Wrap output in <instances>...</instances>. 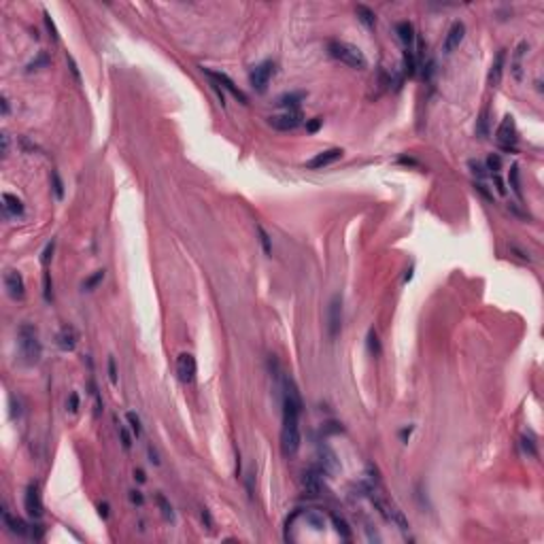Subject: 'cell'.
<instances>
[{
  "label": "cell",
  "instance_id": "cell-31",
  "mask_svg": "<svg viewBox=\"0 0 544 544\" xmlns=\"http://www.w3.org/2000/svg\"><path fill=\"white\" fill-rule=\"evenodd\" d=\"M508 183H510V187H512L514 194H517V198H523V194H521V183H519V166H517V164H514V166L510 168V174H508Z\"/></svg>",
  "mask_w": 544,
  "mask_h": 544
},
{
  "label": "cell",
  "instance_id": "cell-11",
  "mask_svg": "<svg viewBox=\"0 0 544 544\" xmlns=\"http://www.w3.org/2000/svg\"><path fill=\"white\" fill-rule=\"evenodd\" d=\"M300 487L306 495L317 498V495L321 493V489H323V483H321V470H315V468L304 470L302 476H300Z\"/></svg>",
  "mask_w": 544,
  "mask_h": 544
},
{
  "label": "cell",
  "instance_id": "cell-26",
  "mask_svg": "<svg viewBox=\"0 0 544 544\" xmlns=\"http://www.w3.org/2000/svg\"><path fill=\"white\" fill-rule=\"evenodd\" d=\"M330 519H332V523H334V527H336L338 534H340L342 540H351V529H349L347 521H344L342 517H338V514H332Z\"/></svg>",
  "mask_w": 544,
  "mask_h": 544
},
{
  "label": "cell",
  "instance_id": "cell-28",
  "mask_svg": "<svg viewBox=\"0 0 544 544\" xmlns=\"http://www.w3.org/2000/svg\"><path fill=\"white\" fill-rule=\"evenodd\" d=\"M521 447L523 451L529 455V457H538V449H536V438L531 434H523L521 436Z\"/></svg>",
  "mask_w": 544,
  "mask_h": 544
},
{
  "label": "cell",
  "instance_id": "cell-3",
  "mask_svg": "<svg viewBox=\"0 0 544 544\" xmlns=\"http://www.w3.org/2000/svg\"><path fill=\"white\" fill-rule=\"evenodd\" d=\"M300 419H283V430H281V451L285 457H294L300 451Z\"/></svg>",
  "mask_w": 544,
  "mask_h": 544
},
{
  "label": "cell",
  "instance_id": "cell-51",
  "mask_svg": "<svg viewBox=\"0 0 544 544\" xmlns=\"http://www.w3.org/2000/svg\"><path fill=\"white\" fill-rule=\"evenodd\" d=\"M493 181H495V187H498V191L502 196L506 194V187H504V183H502V179H500V174H493Z\"/></svg>",
  "mask_w": 544,
  "mask_h": 544
},
{
  "label": "cell",
  "instance_id": "cell-2",
  "mask_svg": "<svg viewBox=\"0 0 544 544\" xmlns=\"http://www.w3.org/2000/svg\"><path fill=\"white\" fill-rule=\"evenodd\" d=\"M327 51H330V56L334 57V60L347 64V66H351V68L361 70V68L368 66L364 51H361L359 47L347 43V40H330V43H327Z\"/></svg>",
  "mask_w": 544,
  "mask_h": 544
},
{
  "label": "cell",
  "instance_id": "cell-47",
  "mask_svg": "<svg viewBox=\"0 0 544 544\" xmlns=\"http://www.w3.org/2000/svg\"><path fill=\"white\" fill-rule=\"evenodd\" d=\"M45 23H47V28H49V32H51V37H54V38L57 40V30H56V26H54V21H51V17H49V13H45Z\"/></svg>",
  "mask_w": 544,
  "mask_h": 544
},
{
  "label": "cell",
  "instance_id": "cell-18",
  "mask_svg": "<svg viewBox=\"0 0 544 544\" xmlns=\"http://www.w3.org/2000/svg\"><path fill=\"white\" fill-rule=\"evenodd\" d=\"M2 523H4V527H7L11 534H15V536H30V529H28V525L23 523L21 519L11 517V512H9L7 506H2Z\"/></svg>",
  "mask_w": 544,
  "mask_h": 544
},
{
  "label": "cell",
  "instance_id": "cell-33",
  "mask_svg": "<svg viewBox=\"0 0 544 544\" xmlns=\"http://www.w3.org/2000/svg\"><path fill=\"white\" fill-rule=\"evenodd\" d=\"M117 431H119V438H121V447H124L126 451H130V449H132V436L134 434H130V430H128L124 423L117 425Z\"/></svg>",
  "mask_w": 544,
  "mask_h": 544
},
{
  "label": "cell",
  "instance_id": "cell-14",
  "mask_svg": "<svg viewBox=\"0 0 544 544\" xmlns=\"http://www.w3.org/2000/svg\"><path fill=\"white\" fill-rule=\"evenodd\" d=\"M342 153H344V151H342L340 147L327 149V151H323V153H317V155L313 157V160H308V162H306V168H311V170H321V168H325V166H330V164L338 162V160L342 157Z\"/></svg>",
  "mask_w": 544,
  "mask_h": 544
},
{
  "label": "cell",
  "instance_id": "cell-32",
  "mask_svg": "<svg viewBox=\"0 0 544 544\" xmlns=\"http://www.w3.org/2000/svg\"><path fill=\"white\" fill-rule=\"evenodd\" d=\"M368 351H370L374 357L381 355V340H378V334L374 330L368 332Z\"/></svg>",
  "mask_w": 544,
  "mask_h": 544
},
{
  "label": "cell",
  "instance_id": "cell-43",
  "mask_svg": "<svg viewBox=\"0 0 544 544\" xmlns=\"http://www.w3.org/2000/svg\"><path fill=\"white\" fill-rule=\"evenodd\" d=\"M51 179H54V189H56V198H57V200H62V198H64V185H62L60 177H57V172H54V174H51Z\"/></svg>",
  "mask_w": 544,
  "mask_h": 544
},
{
  "label": "cell",
  "instance_id": "cell-29",
  "mask_svg": "<svg viewBox=\"0 0 544 544\" xmlns=\"http://www.w3.org/2000/svg\"><path fill=\"white\" fill-rule=\"evenodd\" d=\"M155 500H157V506H160V510H162V514H164V519H166V521H174V512H172V506L168 504V500L164 498L162 493H157V495H155Z\"/></svg>",
  "mask_w": 544,
  "mask_h": 544
},
{
  "label": "cell",
  "instance_id": "cell-50",
  "mask_svg": "<svg viewBox=\"0 0 544 544\" xmlns=\"http://www.w3.org/2000/svg\"><path fill=\"white\" fill-rule=\"evenodd\" d=\"M0 138H2V155L7 157L9 155V134L2 132V136H0Z\"/></svg>",
  "mask_w": 544,
  "mask_h": 544
},
{
  "label": "cell",
  "instance_id": "cell-55",
  "mask_svg": "<svg viewBox=\"0 0 544 544\" xmlns=\"http://www.w3.org/2000/svg\"><path fill=\"white\" fill-rule=\"evenodd\" d=\"M100 517H109V504H100Z\"/></svg>",
  "mask_w": 544,
  "mask_h": 544
},
{
  "label": "cell",
  "instance_id": "cell-7",
  "mask_svg": "<svg viewBox=\"0 0 544 544\" xmlns=\"http://www.w3.org/2000/svg\"><path fill=\"white\" fill-rule=\"evenodd\" d=\"M272 75H274V62L266 60V62L257 64V66H255V68H251V73H249L251 87H253L255 92L264 94V92L268 90V83H270Z\"/></svg>",
  "mask_w": 544,
  "mask_h": 544
},
{
  "label": "cell",
  "instance_id": "cell-5",
  "mask_svg": "<svg viewBox=\"0 0 544 544\" xmlns=\"http://www.w3.org/2000/svg\"><path fill=\"white\" fill-rule=\"evenodd\" d=\"M495 140H498V145L504 151L514 153V149H517V126H514V119L510 115H506L504 119H502V124L498 126Z\"/></svg>",
  "mask_w": 544,
  "mask_h": 544
},
{
  "label": "cell",
  "instance_id": "cell-36",
  "mask_svg": "<svg viewBox=\"0 0 544 544\" xmlns=\"http://www.w3.org/2000/svg\"><path fill=\"white\" fill-rule=\"evenodd\" d=\"M487 170H491L493 174H498L500 172V168H502V160H500V155L498 153H491L489 157H487Z\"/></svg>",
  "mask_w": 544,
  "mask_h": 544
},
{
  "label": "cell",
  "instance_id": "cell-49",
  "mask_svg": "<svg viewBox=\"0 0 544 544\" xmlns=\"http://www.w3.org/2000/svg\"><path fill=\"white\" fill-rule=\"evenodd\" d=\"M200 517H202V521L206 523V527H208V529H213V519H210V514H208L206 508H202V510H200Z\"/></svg>",
  "mask_w": 544,
  "mask_h": 544
},
{
  "label": "cell",
  "instance_id": "cell-48",
  "mask_svg": "<svg viewBox=\"0 0 544 544\" xmlns=\"http://www.w3.org/2000/svg\"><path fill=\"white\" fill-rule=\"evenodd\" d=\"M510 253H517V257H521L523 262H529V255L525 253V251H521V249H519L517 244H510Z\"/></svg>",
  "mask_w": 544,
  "mask_h": 544
},
{
  "label": "cell",
  "instance_id": "cell-13",
  "mask_svg": "<svg viewBox=\"0 0 544 544\" xmlns=\"http://www.w3.org/2000/svg\"><path fill=\"white\" fill-rule=\"evenodd\" d=\"M4 287H7V294L13 298V300H21V298L26 296L23 277L17 270H7V272H4Z\"/></svg>",
  "mask_w": 544,
  "mask_h": 544
},
{
  "label": "cell",
  "instance_id": "cell-46",
  "mask_svg": "<svg viewBox=\"0 0 544 544\" xmlns=\"http://www.w3.org/2000/svg\"><path fill=\"white\" fill-rule=\"evenodd\" d=\"M321 124H323V119H321V117H315L311 124H306V130H308V132H317Z\"/></svg>",
  "mask_w": 544,
  "mask_h": 544
},
{
  "label": "cell",
  "instance_id": "cell-20",
  "mask_svg": "<svg viewBox=\"0 0 544 544\" xmlns=\"http://www.w3.org/2000/svg\"><path fill=\"white\" fill-rule=\"evenodd\" d=\"M504 62H506V49H500L493 64H491V68H489V85L491 87H495L502 81V75H504Z\"/></svg>",
  "mask_w": 544,
  "mask_h": 544
},
{
  "label": "cell",
  "instance_id": "cell-12",
  "mask_svg": "<svg viewBox=\"0 0 544 544\" xmlns=\"http://www.w3.org/2000/svg\"><path fill=\"white\" fill-rule=\"evenodd\" d=\"M202 70H204V75H206V77H208L210 81H215L217 85H224L225 90L230 92L234 98H236V100H241L243 104H247V102H249V98L244 96V92H243V90H238V87L234 85V81H232L230 77H227V75H224V73H215V70H208V68H202Z\"/></svg>",
  "mask_w": 544,
  "mask_h": 544
},
{
  "label": "cell",
  "instance_id": "cell-22",
  "mask_svg": "<svg viewBox=\"0 0 544 544\" xmlns=\"http://www.w3.org/2000/svg\"><path fill=\"white\" fill-rule=\"evenodd\" d=\"M304 98H306V94L304 92H291V94H283V96L277 98V107L285 109V111H294L298 109V104H300Z\"/></svg>",
  "mask_w": 544,
  "mask_h": 544
},
{
  "label": "cell",
  "instance_id": "cell-53",
  "mask_svg": "<svg viewBox=\"0 0 544 544\" xmlns=\"http://www.w3.org/2000/svg\"><path fill=\"white\" fill-rule=\"evenodd\" d=\"M134 478H136L138 483H145V481H147V478H145V472H143V470H136V472H134Z\"/></svg>",
  "mask_w": 544,
  "mask_h": 544
},
{
  "label": "cell",
  "instance_id": "cell-16",
  "mask_svg": "<svg viewBox=\"0 0 544 544\" xmlns=\"http://www.w3.org/2000/svg\"><path fill=\"white\" fill-rule=\"evenodd\" d=\"M56 342H57V347H60L62 351H73L75 347H77V342H79V332L75 330L73 325H64L62 330L57 332Z\"/></svg>",
  "mask_w": 544,
  "mask_h": 544
},
{
  "label": "cell",
  "instance_id": "cell-41",
  "mask_svg": "<svg viewBox=\"0 0 544 544\" xmlns=\"http://www.w3.org/2000/svg\"><path fill=\"white\" fill-rule=\"evenodd\" d=\"M49 64V57H47V54H40L37 60L28 64V70H38V66H47Z\"/></svg>",
  "mask_w": 544,
  "mask_h": 544
},
{
  "label": "cell",
  "instance_id": "cell-42",
  "mask_svg": "<svg viewBox=\"0 0 544 544\" xmlns=\"http://www.w3.org/2000/svg\"><path fill=\"white\" fill-rule=\"evenodd\" d=\"M66 62H68V68H70V73H73V77H75V81H77V83H81V75H79V66H77V62H75V57H73V56H66Z\"/></svg>",
  "mask_w": 544,
  "mask_h": 544
},
{
  "label": "cell",
  "instance_id": "cell-15",
  "mask_svg": "<svg viewBox=\"0 0 544 544\" xmlns=\"http://www.w3.org/2000/svg\"><path fill=\"white\" fill-rule=\"evenodd\" d=\"M464 34H466L464 21H455L453 26L449 28L447 38H444V51H447V54H453V51L461 45V40H464Z\"/></svg>",
  "mask_w": 544,
  "mask_h": 544
},
{
  "label": "cell",
  "instance_id": "cell-37",
  "mask_svg": "<svg viewBox=\"0 0 544 544\" xmlns=\"http://www.w3.org/2000/svg\"><path fill=\"white\" fill-rule=\"evenodd\" d=\"M102 279H104V270H98L96 274H92V277H90V279H87L85 283H83V289H87V291H90V289H94V287H96L98 283H100Z\"/></svg>",
  "mask_w": 544,
  "mask_h": 544
},
{
  "label": "cell",
  "instance_id": "cell-9",
  "mask_svg": "<svg viewBox=\"0 0 544 544\" xmlns=\"http://www.w3.org/2000/svg\"><path fill=\"white\" fill-rule=\"evenodd\" d=\"M196 372H198V366H196V359L191 353H181L179 359H177V376L181 383L189 385L196 381Z\"/></svg>",
  "mask_w": 544,
  "mask_h": 544
},
{
  "label": "cell",
  "instance_id": "cell-45",
  "mask_svg": "<svg viewBox=\"0 0 544 544\" xmlns=\"http://www.w3.org/2000/svg\"><path fill=\"white\" fill-rule=\"evenodd\" d=\"M130 502L132 504H136V506H143V502H145V498H143V493H140V491H130Z\"/></svg>",
  "mask_w": 544,
  "mask_h": 544
},
{
  "label": "cell",
  "instance_id": "cell-21",
  "mask_svg": "<svg viewBox=\"0 0 544 544\" xmlns=\"http://www.w3.org/2000/svg\"><path fill=\"white\" fill-rule=\"evenodd\" d=\"M395 32H397V38L402 40L404 49H413V43H414V26L411 21H400L395 26Z\"/></svg>",
  "mask_w": 544,
  "mask_h": 544
},
{
  "label": "cell",
  "instance_id": "cell-19",
  "mask_svg": "<svg viewBox=\"0 0 544 544\" xmlns=\"http://www.w3.org/2000/svg\"><path fill=\"white\" fill-rule=\"evenodd\" d=\"M527 51H529V43H527V40H521L519 47L514 49V57L510 62V70H512V75H514V79H517V81L523 79V57L527 56Z\"/></svg>",
  "mask_w": 544,
  "mask_h": 544
},
{
  "label": "cell",
  "instance_id": "cell-54",
  "mask_svg": "<svg viewBox=\"0 0 544 544\" xmlns=\"http://www.w3.org/2000/svg\"><path fill=\"white\" fill-rule=\"evenodd\" d=\"M2 115L4 117L9 115V100H7V96H2Z\"/></svg>",
  "mask_w": 544,
  "mask_h": 544
},
{
  "label": "cell",
  "instance_id": "cell-23",
  "mask_svg": "<svg viewBox=\"0 0 544 544\" xmlns=\"http://www.w3.org/2000/svg\"><path fill=\"white\" fill-rule=\"evenodd\" d=\"M304 521L317 531L325 529V517H323V512H319V510H306L304 512Z\"/></svg>",
  "mask_w": 544,
  "mask_h": 544
},
{
  "label": "cell",
  "instance_id": "cell-6",
  "mask_svg": "<svg viewBox=\"0 0 544 544\" xmlns=\"http://www.w3.org/2000/svg\"><path fill=\"white\" fill-rule=\"evenodd\" d=\"M372 504L376 506V510L385 517V521L397 525V527H400L402 531L408 529V521L404 519V514H402V510H400L397 506H394V504H391V502H387V500H381L378 495H372Z\"/></svg>",
  "mask_w": 544,
  "mask_h": 544
},
{
  "label": "cell",
  "instance_id": "cell-34",
  "mask_svg": "<svg viewBox=\"0 0 544 544\" xmlns=\"http://www.w3.org/2000/svg\"><path fill=\"white\" fill-rule=\"evenodd\" d=\"M126 419H128V423H130V430H132L134 438H140V434H143V425H140L138 414H136V413H128Z\"/></svg>",
  "mask_w": 544,
  "mask_h": 544
},
{
  "label": "cell",
  "instance_id": "cell-8",
  "mask_svg": "<svg viewBox=\"0 0 544 544\" xmlns=\"http://www.w3.org/2000/svg\"><path fill=\"white\" fill-rule=\"evenodd\" d=\"M342 327V298L334 296L330 300V306H327V332H330V338H336L340 334Z\"/></svg>",
  "mask_w": 544,
  "mask_h": 544
},
{
  "label": "cell",
  "instance_id": "cell-38",
  "mask_svg": "<svg viewBox=\"0 0 544 544\" xmlns=\"http://www.w3.org/2000/svg\"><path fill=\"white\" fill-rule=\"evenodd\" d=\"M66 411H68V413H77V411H79V394H77V391H73V394L68 395V400H66Z\"/></svg>",
  "mask_w": 544,
  "mask_h": 544
},
{
  "label": "cell",
  "instance_id": "cell-10",
  "mask_svg": "<svg viewBox=\"0 0 544 544\" xmlns=\"http://www.w3.org/2000/svg\"><path fill=\"white\" fill-rule=\"evenodd\" d=\"M23 506H26V512L30 514L32 519H40L43 517V502H40V491L37 483H30L26 489V495H23Z\"/></svg>",
  "mask_w": 544,
  "mask_h": 544
},
{
  "label": "cell",
  "instance_id": "cell-4",
  "mask_svg": "<svg viewBox=\"0 0 544 544\" xmlns=\"http://www.w3.org/2000/svg\"><path fill=\"white\" fill-rule=\"evenodd\" d=\"M268 124H270L274 130H279V132H291V130H296V128H300L304 124V115L298 109L283 111V113H279V115H270V117H268Z\"/></svg>",
  "mask_w": 544,
  "mask_h": 544
},
{
  "label": "cell",
  "instance_id": "cell-30",
  "mask_svg": "<svg viewBox=\"0 0 544 544\" xmlns=\"http://www.w3.org/2000/svg\"><path fill=\"white\" fill-rule=\"evenodd\" d=\"M468 168L472 170V174L476 177V181H485V179H487V174H489L487 168L483 166V162H478V160H470V162H468Z\"/></svg>",
  "mask_w": 544,
  "mask_h": 544
},
{
  "label": "cell",
  "instance_id": "cell-25",
  "mask_svg": "<svg viewBox=\"0 0 544 544\" xmlns=\"http://www.w3.org/2000/svg\"><path fill=\"white\" fill-rule=\"evenodd\" d=\"M355 13H357L359 21H361V23H366L368 28H372L374 23H376V15H374V11H372V9H368L366 4H357V9H355Z\"/></svg>",
  "mask_w": 544,
  "mask_h": 544
},
{
  "label": "cell",
  "instance_id": "cell-35",
  "mask_svg": "<svg viewBox=\"0 0 544 544\" xmlns=\"http://www.w3.org/2000/svg\"><path fill=\"white\" fill-rule=\"evenodd\" d=\"M257 234H260V243H262V247H264V253L272 255V244H270V236H268V232L262 225H257Z\"/></svg>",
  "mask_w": 544,
  "mask_h": 544
},
{
  "label": "cell",
  "instance_id": "cell-27",
  "mask_svg": "<svg viewBox=\"0 0 544 544\" xmlns=\"http://www.w3.org/2000/svg\"><path fill=\"white\" fill-rule=\"evenodd\" d=\"M404 70L408 77H413L417 73V57H414L413 49H404Z\"/></svg>",
  "mask_w": 544,
  "mask_h": 544
},
{
  "label": "cell",
  "instance_id": "cell-17",
  "mask_svg": "<svg viewBox=\"0 0 544 544\" xmlns=\"http://www.w3.org/2000/svg\"><path fill=\"white\" fill-rule=\"evenodd\" d=\"M2 213L7 219H17L23 215V202L13 194H2Z\"/></svg>",
  "mask_w": 544,
  "mask_h": 544
},
{
  "label": "cell",
  "instance_id": "cell-44",
  "mask_svg": "<svg viewBox=\"0 0 544 544\" xmlns=\"http://www.w3.org/2000/svg\"><path fill=\"white\" fill-rule=\"evenodd\" d=\"M109 378H111V385H117V368H115V357H109Z\"/></svg>",
  "mask_w": 544,
  "mask_h": 544
},
{
  "label": "cell",
  "instance_id": "cell-52",
  "mask_svg": "<svg viewBox=\"0 0 544 544\" xmlns=\"http://www.w3.org/2000/svg\"><path fill=\"white\" fill-rule=\"evenodd\" d=\"M149 457H151V459H149L151 464H155V466L160 464V459H157V453H155V451H153V449H151V447H149Z\"/></svg>",
  "mask_w": 544,
  "mask_h": 544
},
{
  "label": "cell",
  "instance_id": "cell-40",
  "mask_svg": "<svg viewBox=\"0 0 544 544\" xmlns=\"http://www.w3.org/2000/svg\"><path fill=\"white\" fill-rule=\"evenodd\" d=\"M43 296H45V300L49 302L51 298H54V294H51V277H49V272H45L43 274Z\"/></svg>",
  "mask_w": 544,
  "mask_h": 544
},
{
  "label": "cell",
  "instance_id": "cell-39",
  "mask_svg": "<svg viewBox=\"0 0 544 544\" xmlns=\"http://www.w3.org/2000/svg\"><path fill=\"white\" fill-rule=\"evenodd\" d=\"M54 249H56V241H51V243H49V244H47V247H45L43 255H40V264H43V266H47V264H49V260H51V257H54Z\"/></svg>",
  "mask_w": 544,
  "mask_h": 544
},
{
  "label": "cell",
  "instance_id": "cell-24",
  "mask_svg": "<svg viewBox=\"0 0 544 544\" xmlns=\"http://www.w3.org/2000/svg\"><path fill=\"white\" fill-rule=\"evenodd\" d=\"M487 134H489V107H485L476 119V136L487 138Z\"/></svg>",
  "mask_w": 544,
  "mask_h": 544
},
{
  "label": "cell",
  "instance_id": "cell-1",
  "mask_svg": "<svg viewBox=\"0 0 544 544\" xmlns=\"http://www.w3.org/2000/svg\"><path fill=\"white\" fill-rule=\"evenodd\" d=\"M17 349H19V357L26 366L38 364L43 347L38 340V330L32 323H23L17 330Z\"/></svg>",
  "mask_w": 544,
  "mask_h": 544
}]
</instances>
